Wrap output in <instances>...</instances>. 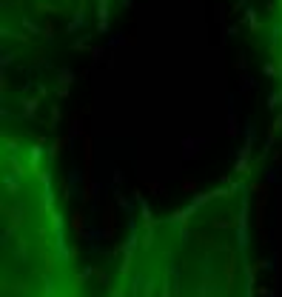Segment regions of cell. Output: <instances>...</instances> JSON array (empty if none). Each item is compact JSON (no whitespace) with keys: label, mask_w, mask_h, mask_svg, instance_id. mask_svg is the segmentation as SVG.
Listing matches in <instances>:
<instances>
[{"label":"cell","mask_w":282,"mask_h":297,"mask_svg":"<svg viewBox=\"0 0 282 297\" xmlns=\"http://www.w3.org/2000/svg\"><path fill=\"white\" fill-rule=\"evenodd\" d=\"M265 52H268V63H271L274 83L280 86V94H282V0H271V3H268Z\"/></svg>","instance_id":"obj_1"}]
</instances>
